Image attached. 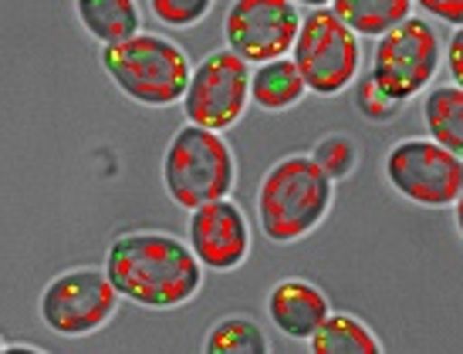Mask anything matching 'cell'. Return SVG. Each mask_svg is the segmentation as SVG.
<instances>
[{
    "label": "cell",
    "instance_id": "obj_2",
    "mask_svg": "<svg viewBox=\"0 0 463 354\" xmlns=\"http://www.w3.org/2000/svg\"><path fill=\"white\" fill-rule=\"evenodd\" d=\"M258 223L264 240L278 247L311 237L335 202V179L315 163V155H284L270 165L258 186Z\"/></svg>",
    "mask_w": 463,
    "mask_h": 354
},
{
    "label": "cell",
    "instance_id": "obj_9",
    "mask_svg": "<svg viewBox=\"0 0 463 354\" xmlns=\"http://www.w3.org/2000/svg\"><path fill=\"white\" fill-rule=\"evenodd\" d=\"M254 64H247L241 54L231 48L210 51L206 58L194 64V75L183 95V115L186 122L213 132H227L247 115L250 101V71Z\"/></svg>",
    "mask_w": 463,
    "mask_h": 354
},
{
    "label": "cell",
    "instance_id": "obj_6",
    "mask_svg": "<svg viewBox=\"0 0 463 354\" xmlns=\"http://www.w3.org/2000/svg\"><path fill=\"white\" fill-rule=\"evenodd\" d=\"M118 301L122 293L116 291L105 266H71L44 284L38 297V317L52 334L78 341L99 334L116 317Z\"/></svg>",
    "mask_w": 463,
    "mask_h": 354
},
{
    "label": "cell",
    "instance_id": "obj_21",
    "mask_svg": "<svg viewBox=\"0 0 463 354\" xmlns=\"http://www.w3.org/2000/svg\"><path fill=\"white\" fill-rule=\"evenodd\" d=\"M355 108H359L369 122H389V118H396L399 101L389 98L386 91L365 75V78H359V85H355Z\"/></svg>",
    "mask_w": 463,
    "mask_h": 354
},
{
    "label": "cell",
    "instance_id": "obj_8",
    "mask_svg": "<svg viewBox=\"0 0 463 354\" xmlns=\"http://www.w3.org/2000/svg\"><path fill=\"white\" fill-rule=\"evenodd\" d=\"M439 61H443V38L426 17L412 14L383 38H375L369 78L392 101L406 105L433 85Z\"/></svg>",
    "mask_w": 463,
    "mask_h": 354
},
{
    "label": "cell",
    "instance_id": "obj_22",
    "mask_svg": "<svg viewBox=\"0 0 463 354\" xmlns=\"http://www.w3.org/2000/svg\"><path fill=\"white\" fill-rule=\"evenodd\" d=\"M416 7L439 24L463 27V0H416Z\"/></svg>",
    "mask_w": 463,
    "mask_h": 354
},
{
    "label": "cell",
    "instance_id": "obj_12",
    "mask_svg": "<svg viewBox=\"0 0 463 354\" xmlns=\"http://www.w3.org/2000/svg\"><path fill=\"white\" fill-rule=\"evenodd\" d=\"M332 314V303L318 284L305 277H284L268 291V321L288 341H305L315 338Z\"/></svg>",
    "mask_w": 463,
    "mask_h": 354
},
{
    "label": "cell",
    "instance_id": "obj_24",
    "mask_svg": "<svg viewBox=\"0 0 463 354\" xmlns=\"http://www.w3.org/2000/svg\"><path fill=\"white\" fill-rule=\"evenodd\" d=\"M4 354H41V348H34V344H7Z\"/></svg>",
    "mask_w": 463,
    "mask_h": 354
},
{
    "label": "cell",
    "instance_id": "obj_3",
    "mask_svg": "<svg viewBox=\"0 0 463 354\" xmlns=\"http://www.w3.org/2000/svg\"><path fill=\"white\" fill-rule=\"evenodd\" d=\"M102 71L122 95L146 108L180 105L194 75L190 54L166 34L139 31L126 41L102 44Z\"/></svg>",
    "mask_w": 463,
    "mask_h": 354
},
{
    "label": "cell",
    "instance_id": "obj_25",
    "mask_svg": "<svg viewBox=\"0 0 463 354\" xmlns=\"http://www.w3.org/2000/svg\"><path fill=\"white\" fill-rule=\"evenodd\" d=\"M453 223H457V233H460V240H463V192H460V200L453 202Z\"/></svg>",
    "mask_w": 463,
    "mask_h": 354
},
{
    "label": "cell",
    "instance_id": "obj_20",
    "mask_svg": "<svg viewBox=\"0 0 463 354\" xmlns=\"http://www.w3.org/2000/svg\"><path fill=\"white\" fill-rule=\"evenodd\" d=\"M149 11L159 24L173 31H186L206 21V14L213 11V0H149Z\"/></svg>",
    "mask_w": 463,
    "mask_h": 354
},
{
    "label": "cell",
    "instance_id": "obj_11",
    "mask_svg": "<svg viewBox=\"0 0 463 354\" xmlns=\"http://www.w3.org/2000/svg\"><path fill=\"white\" fill-rule=\"evenodd\" d=\"M186 240L210 274H231L237 266H244L254 247L250 219L231 196L190 210Z\"/></svg>",
    "mask_w": 463,
    "mask_h": 354
},
{
    "label": "cell",
    "instance_id": "obj_5",
    "mask_svg": "<svg viewBox=\"0 0 463 354\" xmlns=\"http://www.w3.org/2000/svg\"><path fill=\"white\" fill-rule=\"evenodd\" d=\"M298 71L305 75L311 95L335 98L359 81L362 71V38L328 7H308L301 17L295 41Z\"/></svg>",
    "mask_w": 463,
    "mask_h": 354
},
{
    "label": "cell",
    "instance_id": "obj_10",
    "mask_svg": "<svg viewBox=\"0 0 463 354\" xmlns=\"http://www.w3.org/2000/svg\"><path fill=\"white\" fill-rule=\"evenodd\" d=\"M301 17L295 0H233L223 14V41L247 64L288 58L295 51Z\"/></svg>",
    "mask_w": 463,
    "mask_h": 354
},
{
    "label": "cell",
    "instance_id": "obj_13",
    "mask_svg": "<svg viewBox=\"0 0 463 354\" xmlns=\"http://www.w3.org/2000/svg\"><path fill=\"white\" fill-rule=\"evenodd\" d=\"M305 95H311L305 75L298 71L295 58H274L254 68L250 75V101L258 105L260 112H291L295 105L305 101Z\"/></svg>",
    "mask_w": 463,
    "mask_h": 354
},
{
    "label": "cell",
    "instance_id": "obj_1",
    "mask_svg": "<svg viewBox=\"0 0 463 354\" xmlns=\"http://www.w3.org/2000/svg\"><path fill=\"white\" fill-rule=\"evenodd\" d=\"M102 266L122 301L146 311H173L190 303L206 274L190 240L166 229H126L112 237Z\"/></svg>",
    "mask_w": 463,
    "mask_h": 354
},
{
    "label": "cell",
    "instance_id": "obj_15",
    "mask_svg": "<svg viewBox=\"0 0 463 354\" xmlns=\"http://www.w3.org/2000/svg\"><path fill=\"white\" fill-rule=\"evenodd\" d=\"M311 354H383V341L362 317L348 314V311H332L328 321L315 331L308 341Z\"/></svg>",
    "mask_w": 463,
    "mask_h": 354
},
{
    "label": "cell",
    "instance_id": "obj_23",
    "mask_svg": "<svg viewBox=\"0 0 463 354\" xmlns=\"http://www.w3.org/2000/svg\"><path fill=\"white\" fill-rule=\"evenodd\" d=\"M447 71L450 81L463 88V27H453L450 41H447Z\"/></svg>",
    "mask_w": 463,
    "mask_h": 354
},
{
    "label": "cell",
    "instance_id": "obj_4",
    "mask_svg": "<svg viewBox=\"0 0 463 354\" xmlns=\"http://www.w3.org/2000/svg\"><path fill=\"white\" fill-rule=\"evenodd\" d=\"M237 186V155L223 132L186 122L163 152V190L180 210L223 200Z\"/></svg>",
    "mask_w": 463,
    "mask_h": 354
},
{
    "label": "cell",
    "instance_id": "obj_19",
    "mask_svg": "<svg viewBox=\"0 0 463 354\" xmlns=\"http://www.w3.org/2000/svg\"><path fill=\"white\" fill-rule=\"evenodd\" d=\"M311 155H315V163L322 165L335 182L348 179L355 172V165H359V145L345 132H328V135H322V139L315 142Z\"/></svg>",
    "mask_w": 463,
    "mask_h": 354
},
{
    "label": "cell",
    "instance_id": "obj_16",
    "mask_svg": "<svg viewBox=\"0 0 463 354\" xmlns=\"http://www.w3.org/2000/svg\"><path fill=\"white\" fill-rule=\"evenodd\" d=\"M426 135L437 139L443 149L463 155V88L460 85H437L423 98Z\"/></svg>",
    "mask_w": 463,
    "mask_h": 354
},
{
    "label": "cell",
    "instance_id": "obj_18",
    "mask_svg": "<svg viewBox=\"0 0 463 354\" xmlns=\"http://www.w3.org/2000/svg\"><path fill=\"white\" fill-rule=\"evenodd\" d=\"M270 341L254 317L231 314L210 324L203 338V354H268Z\"/></svg>",
    "mask_w": 463,
    "mask_h": 354
},
{
    "label": "cell",
    "instance_id": "obj_17",
    "mask_svg": "<svg viewBox=\"0 0 463 354\" xmlns=\"http://www.w3.org/2000/svg\"><path fill=\"white\" fill-rule=\"evenodd\" d=\"M416 0H332V11L359 38H383L386 31L412 17Z\"/></svg>",
    "mask_w": 463,
    "mask_h": 354
},
{
    "label": "cell",
    "instance_id": "obj_14",
    "mask_svg": "<svg viewBox=\"0 0 463 354\" xmlns=\"http://www.w3.org/2000/svg\"><path fill=\"white\" fill-rule=\"evenodd\" d=\"M81 31L99 44H116L142 31V11L136 0H75Z\"/></svg>",
    "mask_w": 463,
    "mask_h": 354
},
{
    "label": "cell",
    "instance_id": "obj_7",
    "mask_svg": "<svg viewBox=\"0 0 463 354\" xmlns=\"http://www.w3.org/2000/svg\"><path fill=\"white\" fill-rule=\"evenodd\" d=\"M389 190L423 210H453L463 192V155L430 135L396 142L383 159Z\"/></svg>",
    "mask_w": 463,
    "mask_h": 354
},
{
    "label": "cell",
    "instance_id": "obj_26",
    "mask_svg": "<svg viewBox=\"0 0 463 354\" xmlns=\"http://www.w3.org/2000/svg\"><path fill=\"white\" fill-rule=\"evenodd\" d=\"M298 7H328L332 0H295Z\"/></svg>",
    "mask_w": 463,
    "mask_h": 354
}]
</instances>
